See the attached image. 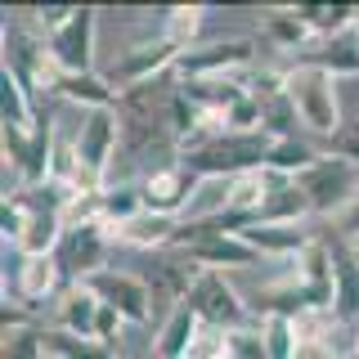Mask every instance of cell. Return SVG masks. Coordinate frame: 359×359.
Here are the masks:
<instances>
[{"mask_svg": "<svg viewBox=\"0 0 359 359\" xmlns=\"http://www.w3.org/2000/svg\"><path fill=\"white\" fill-rule=\"evenodd\" d=\"M261 36L274 45V50H287V54H310L314 45V32L306 27L297 5H278V9H265L261 14Z\"/></svg>", "mask_w": 359, "mask_h": 359, "instance_id": "obj_17", "label": "cell"}, {"mask_svg": "<svg viewBox=\"0 0 359 359\" xmlns=\"http://www.w3.org/2000/svg\"><path fill=\"white\" fill-rule=\"evenodd\" d=\"M261 337H265V355L269 359H297V351H301V332H297L292 319H265Z\"/></svg>", "mask_w": 359, "mask_h": 359, "instance_id": "obj_29", "label": "cell"}, {"mask_svg": "<svg viewBox=\"0 0 359 359\" xmlns=\"http://www.w3.org/2000/svg\"><path fill=\"white\" fill-rule=\"evenodd\" d=\"M269 135H233L224 130L216 140H207L194 153H180V162L189 171H198L202 180H238L252 171H265V157H269Z\"/></svg>", "mask_w": 359, "mask_h": 359, "instance_id": "obj_1", "label": "cell"}, {"mask_svg": "<svg viewBox=\"0 0 359 359\" xmlns=\"http://www.w3.org/2000/svg\"><path fill=\"white\" fill-rule=\"evenodd\" d=\"M306 216H314L306 189H301V180H283V175H269V198L261 207L265 224H306Z\"/></svg>", "mask_w": 359, "mask_h": 359, "instance_id": "obj_20", "label": "cell"}, {"mask_svg": "<svg viewBox=\"0 0 359 359\" xmlns=\"http://www.w3.org/2000/svg\"><path fill=\"white\" fill-rule=\"evenodd\" d=\"M117 140H121V126L112 108L81 117V126H76V189L81 194H104L108 189L104 180H108L112 153H117Z\"/></svg>", "mask_w": 359, "mask_h": 359, "instance_id": "obj_3", "label": "cell"}, {"mask_svg": "<svg viewBox=\"0 0 359 359\" xmlns=\"http://www.w3.org/2000/svg\"><path fill=\"white\" fill-rule=\"evenodd\" d=\"M306 27L314 32V41H328V36H341V32H355L351 27V9H332V5H297Z\"/></svg>", "mask_w": 359, "mask_h": 359, "instance_id": "obj_28", "label": "cell"}, {"mask_svg": "<svg viewBox=\"0 0 359 359\" xmlns=\"http://www.w3.org/2000/svg\"><path fill=\"white\" fill-rule=\"evenodd\" d=\"M287 99H292V108H297V121L310 135L332 140V135L346 126L341 121V99H337V81L328 72H319V67L292 63L287 67Z\"/></svg>", "mask_w": 359, "mask_h": 359, "instance_id": "obj_2", "label": "cell"}, {"mask_svg": "<svg viewBox=\"0 0 359 359\" xmlns=\"http://www.w3.org/2000/svg\"><path fill=\"white\" fill-rule=\"evenodd\" d=\"M27 198H22V189H9L5 198H0V229H5V243L18 247L22 229H27Z\"/></svg>", "mask_w": 359, "mask_h": 359, "instance_id": "obj_31", "label": "cell"}, {"mask_svg": "<svg viewBox=\"0 0 359 359\" xmlns=\"http://www.w3.org/2000/svg\"><path fill=\"white\" fill-rule=\"evenodd\" d=\"M332 238H341L346 247H359V194L332 216Z\"/></svg>", "mask_w": 359, "mask_h": 359, "instance_id": "obj_32", "label": "cell"}, {"mask_svg": "<svg viewBox=\"0 0 359 359\" xmlns=\"http://www.w3.org/2000/svg\"><path fill=\"white\" fill-rule=\"evenodd\" d=\"M323 153H332V157H341V162H351V166H359V121H351V126H341L328 140V149Z\"/></svg>", "mask_w": 359, "mask_h": 359, "instance_id": "obj_33", "label": "cell"}, {"mask_svg": "<svg viewBox=\"0 0 359 359\" xmlns=\"http://www.w3.org/2000/svg\"><path fill=\"white\" fill-rule=\"evenodd\" d=\"M189 306L198 310L202 328H216V332H243L247 319H252V306L238 297V292L229 287V278L224 274H211V269H202L194 292H189Z\"/></svg>", "mask_w": 359, "mask_h": 359, "instance_id": "obj_5", "label": "cell"}, {"mask_svg": "<svg viewBox=\"0 0 359 359\" xmlns=\"http://www.w3.org/2000/svg\"><path fill=\"white\" fill-rule=\"evenodd\" d=\"M0 359H50L41 346V328L32 323V328H9L0 337Z\"/></svg>", "mask_w": 359, "mask_h": 359, "instance_id": "obj_30", "label": "cell"}, {"mask_svg": "<svg viewBox=\"0 0 359 359\" xmlns=\"http://www.w3.org/2000/svg\"><path fill=\"white\" fill-rule=\"evenodd\" d=\"M252 67V45L247 41H207V45H189L180 54L175 72L180 81H202V76H247Z\"/></svg>", "mask_w": 359, "mask_h": 359, "instance_id": "obj_9", "label": "cell"}, {"mask_svg": "<svg viewBox=\"0 0 359 359\" xmlns=\"http://www.w3.org/2000/svg\"><path fill=\"white\" fill-rule=\"evenodd\" d=\"M238 238L252 247L256 256H274V261H297V256L314 243V233L306 229V224H265V220H256V224H247Z\"/></svg>", "mask_w": 359, "mask_h": 359, "instance_id": "obj_14", "label": "cell"}, {"mask_svg": "<svg viewBox=\"0 0 359 359\" xmlns=\"http://www.w3.org/2000/svg\"><path fill=\"white\" fill-rule=\"evenodd\" d=\"M292 274H297L301 292H306L310 310L332 314V306H337V278H332V247H328L323 233H314V243L292 261Z\"/></svg>", "mask_w": 359, "mask_h": 359, "instance_id": "obj_12", "label": "cell"}, {"mask_svg": "<svg viewBox=\"0 0 359 359\" xmlns=\"http://www.w3.org/2000/svg\"><path fill=\"white\" fill-rule=\"evenodd\" d=\"M67 287L72 283H67V274L59 269L54 256H18L5 269V306H27L32 314L45 301H59Z\"/></svg>", "mask_w": 359, "mask_h": 359, "instance_id": "obj_4", "label": "cell"}, {"mask_svg": "<svg viewBox=\"0 0 359 359\" xmlns=\"http://www.w3.org/2000/svg\"><path fill=\"white\" fill-rule=\"evenodd\" d=\"M319 157L323 153H314V144H306V140H274L269 144V157H265V171L283 175V180H301Z\"/></svg>", "mask_w": 359, "mask_h": 359, "instance_id": "obj_26", "label": "cell"}, {"mask_svg": "<svg viewBox=\"0 0 359 359\" xmlns=\"http://www.w3.org/2000/svg\"><path fill=\"white\" fill-rule=\"evenodd\" d=\"M328 247H332V278H337L332 319L351 323V319H359V256H355V247H346L341 238H332V233H328Z\"/></svg>", "mask_w": 359, "mask_h": 359, "instance_id": "obj_19", "label": "cell"}, {"mask_svg": "<svg viewBox=\"0 0 359 359\" xmlns=\"http://www.w3.org/2000/svg\"><path fill=\"white\" fill-rule=\"evenodd\" d=\"M95 287V297L112 306L126 323H144L153 314V283L149 278H135V274H121V269H99L95 278H86Z\"/></svg>", "mask_w": 359, "mask_h": 359, "instance_id": "obj_11", "label": "cell"}, {"mask_svg": "<svg viewBox=\"0 0 359 359\" xmlns=\"http://www.w3.org/2000/svg\"><path fill=\"white\" fill-rule=\"evenodd\" d=\"M359 166L351 162H341V157H332V153H323L319 162L310 166L306 175H301V189H306V198H310V207H314V216H337V211L346 207L355 194H359V180H355Z\"/></svg>", "mask_w": 359, "mask_h": 359, "instance_id": "obj_7", "label": "cell"}, {"mask_svg": "<svg viewBox=\"0 0 359 359\" xmlns=\"http://www.w3.org/2000/svg\"><path fill=\"white\" fill-rule=\"evenodd\" d=\"M99 306H104V301L95 297V287H90V283H72L59 301H54V328H67V332L90 337V332H95Z\"/></svg>", "mask_w": 359, "mask_h": 359, "instance_id": "obj_24", "label": "cell"}, {"mask_svg": "<svg viewBox=\"0 0 359 359\" xmlns=\"http://www.w3.org/2000/svg\"><path fill=\"white\" fill-rule=\"evenodd\" d=\"M198 332H202L198 310L189 301H175L171 314L162 319V328H157V337H153V359H189Z\"/></svg>", "mask_w": 359, "mask_h": 359, "instance_id": "obj_15", "label": "cell"}, {"mask_svg": "<svg viewBox=\"0 0 359 359\" xmlns=\"http://www.w3.org/2000/svg\"><path fill=\"white\" fill-rule=\"evenodd\" d=\"M202 18H207V9H202V5H171L162 14V36L171 41V45H180V50H189V45L198 41Z\"/></svg>", "mask_w": 359, "mask_h": 359, "instance_id": "obj_27", "label": "cell"}, {"mask_svg": "<svg viewBox=\"0 0 359 359\" xmlns=\"http://www.w3.org/2000/svg\"><path fill=\"white\" fill-rule=\"evenodd\" d=\"M180 95H184L189 104H198L202 112H211V117L224 121V112L247 95V81L243 76H202V81H180Z\"/></svg>", "mask_w": 359, "mask_h": 359, "instance_id": "obj_21", "label": "cell"}, {"mask_svg": "<svg viewBox=\"0 0 359 359\" xmlns=\"http://www.w3.org/2000/svg\"><path fill=\"white\" fill-rule=\"evenodd\" d=\"M54 99H59V104H72V108H86V112H99V108L117 104V90L108 86L104 72H63Z\"/></svg>", "mask_w": 359, "mask_h": 359, "instance_id": "obj_23", "label": "cell"}, {"mask_svg": "<svg viewBox=\"0 0 359 359\" xmlns=\"http://www.w3.org/2000/svg\"><path fill=\"white\" fill-rule=\"evenodd\" d=\"M224 346H229V332H216V328H202L194 351H189V359H220Z\"/></svg>", "mask_w": 359, "mask_h": 359, "instance_id": "obj_34", "label": "cell"}, {"mask_svg": "<svg viewBox=\"0 0 359 359\" xmlns=\"http://www.w3.org/2000/svg\"><path fill=\"white\" fill-rule=\"evenodd\" d=\"M108 247H112V238H108V229H104L99 220H90V224H67L59 252H54V261H59V269L67 274V283H86V278H95L99 269H108V265H104Z\"/></svg>", "mask_w": 359, "mask_h": 359, "instance_id": "obj_8", "label": "cell"}, {"mask_svg": "<svg viewBox=\"0 0 359 359\" xmlns=\"http://www.w3.org/2000/svg\"><path fill=\"white\" fill-rule=\"evenodd\" d=\"M175 233H180V220L157 216V211H140V216H130L126 224L112 229V243L130 247V252H157V247H175Z\"/></svg>", "mask_w": 359, "mask_h": 359, "instance_id": "obj_16", "label": "cell"}, {"mask_svg": "<svg viewBox=\"0 0 359 359\" xmlns=\"http://www.w3.org/2000/svg\"><path fill=\"white\" fill-rule=\"evenodd\" d=\"M297 63L319 67V72H328L332 81L337 76H359V32H341V36L319 41L310 54H301Z\"/></svg>", "mask_w": 359, "mask_h": 359, "instance_id": "obj_22", "label": "cell"}, {"mask_svg": "<svg viewBox=\"0 0 359 359\" xmlns=\"http://www.w3.org/2000/svg\"><path fill=\"white\" fill-rule=\"evenodd\" d=\"M41 346L50 359H117V346L81 337V332H67V328H54V323L41 328Z\"/></svg>", "mask_w": 359, "mask_h": 359, "instance_id": "obj_25", "label": "cell"}, {"mask_svg": "<svg viewBox=\"0 0 359 359\" xmlns=\"http://www.w3.org/2000/svg\"><path fill=\"white\" fill-rule=\"evenodd\" d=\"M198 189H202V175L189 171L180 157H175L171 166H157L153 175L140 180L144 211H157V216H171V220H175V211H184L189 202L198 198Z\"/></svg>", "mask_w": 359, "mask_h": 359, "instance_id": "obj_10", "label": "cell"}, {"mask_svg": "<svg viewBox=\"0 0 359 359\" xmlns=\"http://www.w3.org/2000/svg\"><path fill=\"white\" fill-rule=\"evenodd\" d=\"M95 32H99V14L81 5L72 9L67 27H59L50 36V50L63 72H95Z\"/></svg>", "mask_w": 359, "mask_h": 359, "instance_id": "obj_13", "label": "cell"}, {"mask_svg": "<svg viewBox=\"0 0 359 359\" xmlns=\"http://www.w3.org/2000/svg\"><path fill=\"white\" fill-rule=\"evenodd\" d=\"M198 269H211V274H224V269H247L256 261V252L247 247L238 233H220V238H202L194 247H180Z\"/></svg>", "mask_w": 359, "mask_h": 359, "instance_id": "obj_18", "label": "cell"}, {"mask_svg": "<svg viewBox=\"0 0 359 359\" xmlns=\"http://www.w3.org/2000/svg\"><path fill=\"white\" fill-rule=\"evenodd\" d=\"M180 45H171L166 36H153V41H140V45H130L126 54H121L117 63L108 67V86L112 90H135V86H153L157 76H166V72H175V63H180Z\"/></svg>", "mask_w": 359, "mask_h": 359, "instance_id": "obj_6", "label": "cell"}]
</instances>
